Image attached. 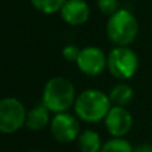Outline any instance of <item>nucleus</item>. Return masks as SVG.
Instances as JSON below:
<instances>
[{
    "instance_id": "1",
    "label": "nucleus",
    "mask_w": 152,
    "mask_h": 152,
    "mask_svg": "<svg viewBox=\"0 0 152 152\" xmlns=\"http://www.w3.org/2000/svg\"><path fill=\"white\" fill-rule=\"evenodd\" d=\"M111 107L112 103L110 95L104 94L100 89L91 88L77 95L74 110L80 120L86 123H99L105 119Z\"/></svg>"
},
{
    "instance_id": "2",
    "label": "nucleus",
    "mask_w": 152,
    "mask_h": 152,
    "mask_svg": "<svg viewBox=\"0 0 152 152\" xmlns=\"http://www.w3.org/2000/svg\"><path fill=\"white\" fill-rule=\"evenodd\" d=\"M76 91L72 81L63 76H56L47 81L43 89L42 103L55 115L67 112L75 105Z\"/></svg>"
},
{
    "instance_id": "3",
    "label": "nucleus",
    "mask_w": 152,
    "mask_h": 152,
    "mask_svg": "<svg viewBox=\"0 0 152 152\" xmlns=\"http://www.w3.org/2000/svg\"><path fill=\"white\" fill-rule=\"evenodd\" d=\"M107 36L116 47H128L139 34V23L134 13L119 8L107 21Z\"/></svg>"
},
{
    "instance_id": "4",
    "label": "nucleus",
    "mask_w": 152,
    "mask_h": 152,
    "mask_svg": "<svg viewBox=\"0 0 152 152\" xmlns=\"http://www.w3.org/2000/svg\"><path fill=\"white\" fill-rule=\"evenodd\" d=\"M110 74L120 80L131 79L139 68L137 55L129 47H115L107 58Z\"/></svg>"
},
{
    "instance_id": "5",
    "label": "nucleus",
    "mask_w": 152,
    "mask_h": 152,
    "mask_svg": "<svg viewBox=\"0 0 152 152\" xmlns=\"http://www.w3.org/2000/svg\"><path fill=\"white\" fill-rule=\"evenodd\" d=\"M27 112L24 104L12 96L4 97L0 102V131L5 135L18 132L26 126Z\"/></svg>"
},
{
    "instance_id": "6",
    "label": "nucleus",
    "mask_w": 152,
    "mask_h": 152,
    "mask_svg": "<svg viewBox=\"0 0 152 152\" xmlns=\"http://www.w3.org/2000/svg\"><path fill=\"white\" fill-rule=\"evenodd\" d=\"M50 131L56 142L72 143L80 135V124L77 121V118L68 112L55 113L51 119Z\"/></svg>"
},
{
    "instance_id": "7",
    "label": "nucleus",
    "mask_w": 152,
    "mask_h": 152,
    "mask_svg": "<svg viewBox=\"0 0 152 152\" xmlns=\"http://www.w3.org/2000/svg\"><path fill=\"white\" fill-rule=\"evenodd\" d=\"M107 58L103 50L94 45L80 50V55L77 58V68L84 75L97 76L107 68Z\"/></svg>"
},
{
    "instance_id": "8",
    "label": "nucleus",
    "mask_w": 152,
    "mask_h": 152,
    "mask_svg": "<svg viewBox=\"0 0 152 152\" xmlns=\"http://www.w3.org/2000/svg\"><path fill=\"white\" fill-rule=\"evenodd\" d=\"M105 128L113 137H123L131 131L134 126V118L126 107L112 105L104 119Z\"/></svg>"
},
{
    "instance_id": "9",
    "label": "nucleus",
    "mask_w": 152,
    "mask_h": 152,
    "mask_svg": "<svg viewBox=\"0 0 152 152\" xmlns=\"http://www.w3.org/2000/svg\"><path fill=\"white\" fill-rule=\"evenodd\" d=\"M60 16L69 26H81L89 18V5L84 0H67L60 10Z\"/></svg>"
},
{
    "instance_id": "10",
    "label": "nucleus",
    "mask_w": 152,
    "mask_h": 152,
    "mask_svg": "<svg viewBox=\"0 0 152 152\" xmlns=\"http://www.w3.org/2000/svg\"><path fill=\"white\" fill-rule=\"evenodd\" d=\"M51 113L52 112L43 103L39 105H35L34 108H31L27 112V120H26L27 128L34 132L44 129L51 123Z\"/></svg>"
},
{
    "instance_id": "11",
    "label": "nucleus",
    "mask_w": 152,
    "mask_h": 152,
    "mask_svg": "<svg viewBox=\"0 0 152 152\" xmlns=\"http://www.w3.org/2000/svg\"><path fill=\"white\" fill-rule=\"evenodd\" d=\"M77 144L81 152H100L103 147L100 135L94 129H86L80 132L77 137Z\"/></svg>"
},
{
    "instance_id": "12",
    "label": "nucleus",
    "mask_w": 152,
    "mask_h": 152,
    "mask_svg": "<svg viewBox=\"0 0 152 152\" xmlns=\"http://www.w3.org/2000/svg\"><path fill=\"white\" fill-rule=\"evenodd\" d=\"M134 96L135 94L132 87L124 83L116 84L110 92L111 103L113 105H120V107H126L127 104H129L134 99Z\"/></svg>"
},
{
    "instance_id": "13",
    "label": "nucleus",
    "mask_w": 152,
    "mask_h": 152,
    "mask_svg": "<svg viewBox=\"0 0 152 152\" xmlns=\"http://www.w3.org/2000/svg\"><path fill=\"white\" fill-rule=\"evenodd\" d=\"M67 0H31V4L39 12L45 15H52V13L60 12L64 3Z\"/></svg>"
},
{
    "instance_id": "14",
    "label": "nucleus",
    "mask_w": 152,
    "mask_h": 152,
    "mask_svg": "<svg viewBox=\"0 0 152 152\" xmlns=\"http://www.w3.org/2000/svg\"><path fill=\"white\" fill-rule=\"evenodd\" d=\"M100 152H134V147L123 137H112L111 140L103 143Z\"/></svg>"
},
{
    "instance_id": "15",
    "label": "nucleus",
    "mask_w": 152,
    "mask_h": 152,
    "mask_svg": "<svg viewBox=\"0 0 152 152\" xmlns=\"http://www.w3.org/2000/svg\"><path fill=\"white\" fill-rule=\"evenodd\" d=\"M97 7L104 15H113L119 10V0H97Z\"/></svg>"
},
{
    "instance_id": "16",
    "label": "nucleus",
    "mask_w": 152,
    "mask_h": 152,
    "mask_svg": "<svg viewBox=\"0 0 152 152\" xmlns=\"http://www.w3.org/2000/svg\"><path fill=\"white\" fill-rule=\"evenodd\" d=\"M61 55H63V58L66 59L67 61H69V63H76L79 55H80V50H79L76 45L69 44V45H66V47L63 48Z\"/></svg>"
},
{
    "instance_id": "17",
    "label": "nucleus",
    "mask_w": 152,
    "mask_h": 152,
    "mask_svg": "<svg viewBox=\"0 0 152 152\" xmlns=\"http://www.w3.org/2000/svg\"><path fill=\"white\" fill-rule=\"evenodd\" d=\"M134 152H152V144H142L134 148Z\"/></svg>"
},
{
    "instance_id": "18",
    "label": "nucleus",
    "mask_w": 152,
    "mask_h": 152,
    "mask_svg": "<svg viewBox=\"0 0 152 152\" xmlns=\"http://www.w3.org/2000/svg\"><path fill=\"white\" fill-rule=\"evenodd\" d=\"M31 152H40V151H37V150H34V151H31Z\"/></svg>"
}]
</instances>
